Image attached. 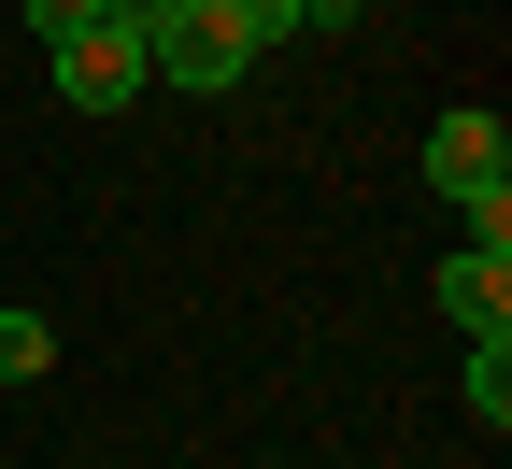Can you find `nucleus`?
Instances as JSON below:
<instances>
[{
	"label": "nucleus",
	"mask_w": 512,
	"mask_h": 469,
	"mask_svg": "<svg viewBox=\"0 0 512 469\" xmlns=\"http://www.w3.org/2000/svg\"><path fill=\"white\" fill-rule=\"evenodd\" d=\"M57 370V327L43 313H0V384H43Z\"/></svg>",
	"instance_id": "5"
},
{
	"label": "nucleus",
	"mask_w": 512,
	"mask_h": 469,
	"mask_svg": "<svg viewBox=\"0 0 512 469\" xmlns=\"http://www.w3.org/2000/svg\"><path fill=\"white\" fill-rule=\"evenodd\" d=\"M456 384H470V413H484V427H512V342H470Z\"/></svg>",
	"instance_id": "6"
},
{
	"label": "nucleus",
	"mask_w": 512,
	"mask_h": 469,
	"mask_svg": "<svg viewBox=\"0 0 512 469\" xmlns=\"http://www.w3.org/2000/svg\"><path fill=\"white\" fill-rule=\"evenodd\" d=\"M427 185L470 214V242H512V128L498 114H441L427 128Z\"/></svg>",
	"instance_id": "2"
},
{
	"label": "nucleus",
	"mask_w": 512,
	"mask_h": 469,
	"mask_svg": "<svg viewBox=\"0 0 512 469\" xmlns=\"http://www.w3.org/2000/svg\"><path fill=\"white\" fill-rule=\"evenodd\" d=\"M57 57V100L72 114H128L157 72H143V15H100V29H72V43H43Z\"/></svg>",
	"instance_id": "3"
},
{
	"label": "nucleus",
	"mask_w": 512,
	"mask_h": 469,
	"mask_svg": "<svg viewBox=\"0 0 512 469\" xmlns=\"http://www.w3.org/2000/svg\"><path fill=\"white\" fill-rule=\"evenodd\" d=\"M100 15H114V0H29V29H43V43H72V29H100Z\"/></svg>",
	"instance_id": "7"
},
{
	"label": "nucleus",
	"mask_w": 512,
	"mask_h": 469,
	"mask_svg": "<svg viewBox=\"0 0 512 469\" xmlns=\"http://www.w3.org/2000/svg\"><path fill=\"white\" fill-rule=\"evenodd\" d=\"M441 313H456L470 342H512V242H456L441 256Z\"/></svg>",
	"instance_id": "4"
},
{
	"label": "nucleus",
	"mask_w": 512,
	"mask_h": 469,
	"mask_svg": "<svg viewBox=\"0 0 512 469\" xmlns=\"http://www.w3.org/2000/svg\"><path fill=\"white\" fill-rule=\"evenodd\" d=\"M228 15H242V29H256V43H285V0H228Z\"/></svg>",
	"instance_id": "9"
},
{
	"label": "nucleus",
	"mask_w": 512,
	"mask_h": 469,
	"mask_svg": "<svg viewBox=\"0 0 512 469\" xmlns=\"http://www.w3.org/2000/svg\"><path fill=\"white\" fill-rule=\"evenodd\" d=\"M256 57H271V43H256L228 0H157V15H143V72H157V86H185V100H228Z\"/></svg>",
	"instance_id": "1"
},
{
	"label": "nucleus",
	"mask_w": 512,
	"mask_h": 469,
	"mask_svg": "<svg viewBox=\"0 0 512 469\" xmlns=\"http://www.w3.org/2000/svg\"><path fill=\"white\" fill-rule=\"evenodd\" d=\"M285 29H356V0H285Z\"/></svg>",
	"instance_id": "8"
}]
</instances>
